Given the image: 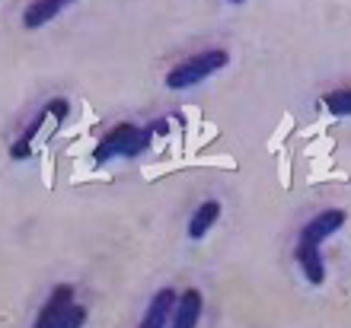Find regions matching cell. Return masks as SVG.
<instances>
[{
  "label": "cell",
  "mask_w": 351,
  "mask_h": 328,
  "mask_svg": "<svg viewBox=\"0 0 351 328\" xmlns=\"http://www.w3.org/2000/svg\"><path fill=\"white\" fill-rule=\"evenodd\" d=\"M345 214L342 207H332V210H323L316 214L304 229H300V239H297V249H294V258L300 264V271L310 283H323L326 281V262H323V239H329L335 229L345 227Z\"/></svg>",
  "instance_id": "1"
},
{
  "label": "cell",
  "mask_w": 351,
  "mask_h": 328,
  "mask_svg": "<svg viewBox=\"0 0 351 328\" xmlns=\"http://www.w3.org/2000/svg\"><path fill=\"white\" fill-rule=\"evenodd\" d=\"M86 310L74 303V287L58 283L36 319V328H84Z\"/></svg>",
  "instance_id": "2"
},
{
  "label": "cell",
  "mask_w": 351,
  "mask_h": 328,
  "mask_svg": "<svg viewBox=\"0 0 351 328\" xmlns=\"http://www.w3.org/2000/svg\"><path fill=\"white\" fill-rule=\"evenodd\" d=\"M230 61V55L223 48H211V51H202V55L185 58L182 64H176L167 73V90H189V86H198L204 83L211 73H217L223 64Z\"/></svg>",
  "instance_id": "3"
},
{
  "label": "cell",
  "mask_w": 351,
  "mask_h": 328,
  "mask_svg": "<svg viewBox=\"0 0 351 328\" xmlns=\"http://www.w3.org/2000/svg\"><path fill=\"white\" fill-rule=\"evenodd\" d=\"M150 137H154V128L141 131V128H134V125H115V128L96 144L93 160L102 166V163H109V160H115V156H138L147 150Z\"/></svg>",
  "instance_id": "4"
},
{
  "label": "cell",
  "mask_w": 351,
  "mask_h": 328,
  "mask_svg": "<svg viewBox=\"0 0 351 328\" xmlns=\"http://www.w3.org/2000/svg\"><path fill=\"white\" fill-rule=\"evenodd\" d=\"M202 310H204V300L202 293L189 287L176 297V306H173V316H169V328H198V319H202Z\"/></svg>",
  "instance_id": "5"
},
{
  "label": "cell",
  "mask_w": 351,
  "mask_h": 328,
  "mask_svg": "<svg viewBox=\"0 0 351 328\" xmlns=\"http://www.w3.org/2000/svg\"><path fill=\"white\" fill-rule=\"evenodd\" d=\"M176 297H179V293H176L173 287H163V290L154 293V300H150V306L138 328H167L169 316H173V306H176Z\"/></svg>",
  "instance_id": "6"
},
{
  "label": "cell",
  "mask_w": 351,
  "mask_h": 328,
  "mask_svg": "<svg viewBox=\"0 0 351 328\" xmlns=\"http://www.w3.org/2000/svg\"><path fill=\"white\" fill-rule=\"evenodd\" d=\"M71 3H74V0H32V3L26 7V13H23V26L26 29H42L45 23H51L64 7H71Z\"/></svg>",
  "instance_id": "7"
},
{
  "label": "cell",
  "mask_w": 351,
  "mask_h": 328,
  "mask_svg": "<svg viewBox=\"0 0 351 328\" xmlns=\"http://www.w3.org/2000/svg\"><path fill=\"white\" fill-rule=\"evenodd\" d=\"M217 217H221V201H204L189 220V239H204V233L217 223Z\"/></svg>",
  "instance_id": "8"
},
{
  "label": "cell",
  "mask_w": 351,
  "mask_h": 328,
  "mask_svg": "<svg viewBox=\"0 0 351 328\" xmlns=\"http://www.w3.org/2000/svg\"><path fill=\"white\" fill-rule=\"evenodd\" d=\"M48 115H51V112H48V105H45V109H42V112L36 115V121H32V125H29V128L23 131V134H19V140H16L13 147H10V156H13V160H26V156L32 153V137L38 134V128L45 125Z\"/></svg>",
  "instance_id": "9"
},
{
  "label": "cell",
  "mask_w": 351,
  "mask_h": 328,
  "mask_svg": "<svg viewBox=\"0 0 351 328\" xmlns=\"http://www.w3.org/2000/svg\"><path fill=\"white\" fill-rule=\"evenodd\" d=\"M323 105L332 112V115H339V118H348V115H351V86H348V90H332V92H326Z\"/></svg>",
  "instance_id": "10"
},
{
  "label": "cell",
  "mask_w": 351,
  "mask_h": 328,
  "mask_svg": "<svg viewBox=\"0 0 351 328\" xmlns=\"http://www.w3.org/2000/svg\"><path fill=\"white\" fill-rule=\"evenodd\" d=\"M230 3H243V0H230Z\"/></svg>",
  "instance_id": "11"
}]
</instances>
